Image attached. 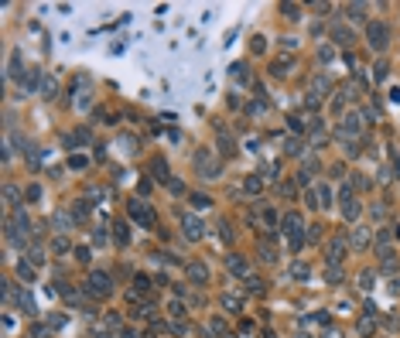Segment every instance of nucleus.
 <instances>
[{
    "label": "nucleus",
    "instance_id": "ea45409f",
    "mask_svg": "<svg viewBox=\"0 0 400 338\" xmlns=\"http://www.w3.org/2000/svg\"><path fill=\"white\" fill-rule=\"evenodd\" d=\"M287 68H291V58H281V62H277V65H274V72H277V75H284Z\"/></svg>",
    "mask_w": 400,
    "mask_h": 338
},
{
    "label": "nucleus",
    "instance_id": "f257e3e1",
    "mask_svg": "<svg viewBox=\"0 0 400 338\" xmlns=\"http://www.w3.org/2000/svg\"><path fill=\"white\" fill-rule=\"evenodd\" d=\"M195 171H198L206 181H216L222 168H219V161H216L212 150H195Z\"/></svg>",
    "mask_w": 400,
    "mask_h": 338
},
{
    "label": "nucleus",
    "instance_id": "f8f14e48",
    "mask_svg": "<svg viewBox=\"0 0 400 338\" xmlns=\"http://www.w3.org/2000/svg\"><path fill=\"white\" fill-rule=\"evenodd\" d=\"M226 267H229V273H233V277H240V280H250V263H246L243 256H229V259H226Z\"/></svg>",
    "mask_w": 400,
    "mask_h": 338
},
{
    "label": "nucleus",
    "instance_id": "c756f323",
    "mask_svg": "<svg viewBox=\"0 0 400 338\" xmlns=\"http://www.w3.org/2000/svg\"><path fill=\"white\" fill-rule=\"evenodd\" d=\"M209 331H212V335H226V325H222L219 318H212V321H209Z\"/></svg>",
    "mask_w": 400,
    "mask_h": 338
},
{
    "label": "nucleus",
    "instance_id": "7ed1b4c3",
    "mask_svg": "<svg viewBox=\"0 0 400 338\" xmlns=\"http://www.w3.org/2000/svg\"><path fill=\"white\" fill-rule=\"evenodd\" d=\"M86 287H89L92 297H110V291H113V277H110V273H103V270H92Z\"/></svg>",
    "mask_w": 400,
    "mask_h": 338
},
{
    "label": "nucleus",
    "instance_id": "393cba45",
    "mask_svg": "<svg viewBox=\"0 0 400 338\" xmlns=\"http://www.w3.org/2000/svg\"><path fill=\"white\" fill-rule=\"evenodd\" d=\"M28 256H31V263L38 267V263H45V249H41V246H31V249H28Z\"/></svg>",
    "mask_w": 400,
    "mask_h": 338
},
{
    "label": "nucleus",
    "instance_id": "f704fd0d",
    "mask_svg": "<svg viewBox=\"0 0 400 338\" xmlns=\"http://www.w3.org/2000/svg\"><path fill=\"white\" fill-rule=\"evenodd\" d=\"M28 338H48V328L45 325H35L31 331H28Z\"/></svg>",
    "mask_w": 400,
    "mask_h": 338
},
{
    "label": "nucleus",
    "instance_id": "e433bc0d",
    "mask_svg": "<svg viewBox=\"0 0 400 338\" xmlns=\"http://www.w3.org/2000/svg\"><path fill=\"white\" fill-rule=\"evenodd\" d=\"M260 256H263V263H277V253L267 249V246H260Z\"/></svg>",
    "mask_w": 400,
    "mask_h": 338
},
{
    "label": "nucleus",
    "instance_id": "37998d69",
    "mask_svg": "<svg viewBox=\"0 0 400 338\" xmlns=\"http://www.w3.org/2000/svg\"><path fill=\"white\" fill-rule=\"evenodd\" d=\"M219 236L226 239V243H229V239H233V232H229V222H219Z\"/></svg>",
    "mask_w": 400,
    "mask_h": 338
},
{
    "label": "nucleus",
    "instance_id": "6ab92c4d",
    "mask_svg": "<svg viewBox=\"0 0 400 338\" xmlns=\"http://www.w3.org/2000/svg\"><path fill=\"white\" fill-rule=\"evenodd\" d=\"M363 11H366V4H349V7H345L349 21H363Z\"/></svg>",
    "mask_w": 400,
    "mask_h": 338
},
{
    "label": "nucleus",
    "instance_id": "8fccbe9b",
    "mask_svg": "<svg viewBox=\"0 0 400 338\" xmlns=\"http://www.w3.org/2000/svg\"><path fill=\"white\" fill-rule=\"evenodd\" d=\"M397 239H400V225H397Z\"/></svg>",
    "mask_w": 400,
    "mask_h": 338
},
{
    "label": "nucleus",
    "instance_id": "20e7f679",
    "mask_svg": "<svg viewBox=\"0 0 400 338\" xmlns=\"http://www.w3.org/2000/svg\"><path fill=\"white\" fill-rule=\"evenodd\" d=\"M127 212H130V219L137 225H144V229H154V212H151L147 202H130L127 205Z\"/></svg>",
    "mask_w": 400,
    "mask_h": 338
},
{
    "label": "nucleus",
    "instance_id": "473e14b6",
    "mask_svg": "<svg viewBox=\"0 0 400 338\" xmlns=\"http://www.w3.org/2000/svg\"><path fill=\"white\" fill-rule=\"evenodd\" d=\"M260 188H263V181H260V178H246V192H250V195H257Z\"/></svg>",
    "mask_w": 400,
    "mask_h": 338
},
{
    "label": "nucleus",
    "instance_id": "dca6fc26",
    "mask_svg": "<svg viewBox=\"0 0 400 338\" xmlns=\"http://www.w3.org/2000/svg\"><path fill=\"white\" fill-rule=\"evenodd\" d=\"M284 154H287V158H301V154H305V144H301V140H287Z\"/></svg>",
    "mask_w": 400,
    "mask_h": 338
},
{
    "label": "nucleus",
    "instance_id": "b1692460",
    "mask_svg": "<svg viewBox=\"0 0 400 338\" xmlns=\"http://www.w3.org/2000/svg\"><path fill=\"white\" fill-rule=\"evenodd\" d=\"M311 89H315V96H318V92H329V79H325V75H315Z\"/></svg>",
    "mask_w": 400,
    "mask_h": 338
},
{
    "label": "nucleus",
    "instance_id": "6e6552de",
    "mask_svg": "<svg viewBox=\"0 0 400 338\" xmlns=\"http://www.w3.org/2000/svg\"><path fill=\"white\" fill-rule=\"evenodd\" d=\"M185 273H188V280L198 283V287H206V283H209V267L202 263V259H192V263L185 267Z\"/></svg>",
    "mask_w": 400,
    "mask_h": 338
},
{
    "label": "nucleus",
    "instance_id": "7c9ffc66",
    "mask_svg": "<svg viewBox=\"0 0 400 338\" xmlns=\"http://www.w3.org/2000/svg\"><path fill=\"white\" fill-rule=\"evenodd\" d=\"M246 291H250V294H263V280L250 277V280H246Z\"/></svg>",
    "mask_w": 400,
    "mask_h": 338
},
{
    "label": "nucleus",
    "instance_id": "cd10ccee",
    "mask_svg": "<svg viewBox=\"0 0 400 338\" xmlns=\"http://www.w3.org/2000/svg\"><path fill=\"white\" fill-rule=\"evenodd\" d=\"M291 277H294V280H305V277H308V267H305V263H294V267H291Z\"/></svg>",
    "mask_w": 400,
    "mask_h": 338
},
{
    "label": "nucleus",
    "instance_id": "c9c22d12",
    "mask_svg": "<svg viewBox=\"0 0 400 338\" xmlns=\"http://www.w3.org/2000/svg\"><path fill=\"white\" fill-rule=\"evenodd\" d=\"M4 198H7V205H14V202H17V188L7 185V188H4Z\"/></svg>",
    "mask_w": 400,
    "mask_h": 338
},
{
    "label": "nucleus",
    "instance_id": "5701e85b",
    "mask_svg": "<svg viewBox=\"0 0 400 338\" xmlns=\"http://www.w3.org/2000/svg\"><path fill=\"white\" fill-rule=\"evenodd\" d=\"M377 249H390V229H380L377 232Z\"/></svg>",
    "mask_w": 400,
    "mask_h": 338
},
{
    "label": "nucleus",
    "instance_id": "79ce46f5",
    "mask_svg": "<svg viewBox=\"0 0 400 338\" xmlns=\"http://www.w3.org/2000/svg\"><path fill=\"white\" fill-rule=\"evenodd\" d=\"M325 277H329V280H332V283H339V280H342V270H339V267H332V270H329V273H325Z\"/></svg>",
    "mask_w": 400,
    "mask_h": 338
},
{
    "label": "nucleus",
    "instance_id": "ddd939ff",
    "mask_svg": "<svg viewBox=\"0 0 400 338\" xmlns=\"http://www.w3.org/2000/svg\"><path fill=\"white\" fill-rule=\"evenodd\" d=\"M373 331H377V315H373V307H369V311L359 318V335H373Z\"/></svg>",
    "mask_w": 400,
    "mask_h": 338
},
{
    "label": "nucleus",
    "instance_id": "9d476101",
    "mask_svg": "<svg viewBox=\"0 0 400 338\" xmlns=\"http://www.w3.org/2000/svg\"><path fill=\"white\" fill-rule=\"evenodd\" d=\"M182 229L188 239H202L206 236V225H202V219L198 215H182Z\"/></svg>",
    "mask_w": 400,
    "mask_h": 338
},
{
    "label": "nucleus",
    "instance_id": "4c0bfd02",
    "mask_svg": "<svg viewBox=\"0 0 400 338\" xmlns=\"http://www.w3.org/2000/svg\"><path fill=\"white\" fill-rule=\"evenodd\" d=\"M373 79H377V82H383V79H387V65H383V62H380V65L373 68Z\"/></svg>",
    "mask_w": 400,
    "mask_h": 338
},
{
    "label": "nucleus",
    "instance_id": "a211bd4d",
    "mask_svg": "<svg viewBox=\"0 0 400 338\" xmlns=\"http://www.w3.org/2000/svg\"><path fill=\"white\" fill-rule=\"evenodd\" d=\"M356 280H359V291H369V287H373V280H377V273H373V270H363Z\"/></svg>",
    "mask_w": 400,
    "mask_h": 338
},
{
    "label": "nucleus",
    "instance_id": "c03bdc74",
    "mask_svg": "<svg viewBox=\"0 0 400 338\" xmlns=\"http://www.w3.org/2000/svg\"><path fill=\"white\" fill-rule=\"evenodd\" d=\"M65 249H69V243H65V236H58L55 239V253H65Z\"/></svg>",
    "mask_w": 400,
    "mask_h": 338
},
{
    "label": "nucleus",
    "instance_id": "bb28decb",
    "mask_svg": "<svg viewBox=\"0 0 400 338\" xmlns=\"http://www.w3.org/2000/svg\"><path fill=\"white\" fill-rule=\"evenodd\" d=\"M287 126H291V130H294V134H301V130H305V120H301V116H294V113H291V116H287Z\"/></svg>",
    "mask_w": 400,
    "mask_h": 338
},
{
    "label": "nucleus",
    "instance_id": "4468645a",
    "mask_svg": "<svg viewBox=\"0 0 400 338\" xmlns=\"http://www.w3.org/2000/svg\"><path fill=\"white\" fill-rule=\"evenodd\" d=\"M222 307H226L229 315H240L243 311V297H236V294H222Z\"/></svg>",
    "mask_w": 400,
    "mask_h": 338
},
{
    "label": "nucleus",
    "instance_id": "49530a36",
    "mask_svg": "<svg viewBox=\"0 0 400 338\" xmlns=\"http://www.w3.org/2000/svg\"><path fill=\"white\" fill-rule=\"evenodd\" d=\"M321 338H342V331H339V328H329V331H325Z\"/></svg>",
    "mask_w": 400,
    "mask_h": 338
},
{
    "label": "nucleus",
    "instance_id": "2eb2a0df",
    "mask_svg": "<svg viewBox=\"0 0 400 338\" xmlns=\"http://www.w3.org/2000/svg\"><path fill=\"white\" fill-rule=\"evenodd\" d=\"M349 243H353V249H363L366 243H369V229H363V225H359V229H353Z\"/></svg>",
    "mask_w": 400,
    "mask_h": 338
},
{
    "label": "nucleus",
    "instance_id": "1a4fd4ad",
    "mask_svg": "<svg viewBox=\"0 0 400 338\" xmlns=\"http://www.w3.org/2000/svg\"><path fill=\"white\" fill-rule=\"evenodd\" d=\"M359 130H363V116H359V113H349L342 120V126H339V137L349 140V137H359Z\"/></svg>",
    "mask_w": 400,
    "mask_h": 338
},
{
    "label": "nucleus",
    "instance_id": "58836bf2",
    "mask_svg": "<svg viewBox=\"0 0 400 338\" xmlns=\"http://www.w3.org/2000/svg\"><path fill=\"white\" fill-rule=\"evenodd\" d=\"M192 202H195V209H209V205H212L206 195H192Z\"/></svg>",
    "mask_w": 400,
    "mask_h": 338
},
{
    "label": "nucleus",
    "instance_id": "4be33fe9",
    "mask_svg": "<svg viewBox=\"0 0 400 338\" xmlns=\"http://www.w3.org/2000/svg\"><path fill=\"white\" fill-rule=\"evenodd\" d=\"M41 92H45V99H55L58 82H55V79H45V82H41Z\"/></svg>",
    "mask_w": 400,
    "mask_h": 338
},
{
    "label": "nucleus",
    "instance_id": "f3484780",
    "mask_svg": "<svg viewBox=\"0 0 400 338\" xmlns=\"http://www.w3.org/2000/svg\"><path fill=\"white\" fill-rule=\"evenodd\" d=\"M17 304H21L24 311H28V315H38V311H35V301H31V294H28V291H21V294H17Z\"/></svg>",
    "mask_w": 400,
    "mask_h": 338
},
{
    "label": "nucleus",
    "instance_id": "0eeeda50",
    "mask_svg": "<svg viewBox=\"0 0 400 338\" xmlns=\"http://www.w3.org/2000/svg\"><path fill=\"white\" fill-rule=\"evenodd\" d=\"M345 249H349V239H342V236L329 239V246H325V259H329L332 267H339V263L345 259Z\"/></svg>",
    "mask_w": 400,
    "mask_h": 338
},
{
    "label": "nucleus",
    "instance_id": "de8ad7c7",
    "mask_svg": "<svg viewBox=\"0 0 400 338\" xmlns=\"http://www.w3.org/2000/svg\"><path fill=\"white\" fill-rule=\"evenodd\" d=\"M120 338H140V335H134V331H123V335H120Z\"/></svg>",
    "mask_w": 400,
    "mask_h": 338
},
{
    "label": "nucleus",
    "instance_id": "a19ab883",
    "mask_svg": "<svg viewBox=\"0 0 400 338\" xmlns=\"http://www.w3.org/2000/svg\"><path fill=\"white\" fill-rule=\"evenodd\" d=\"M76 259H79V263H89V249H86V246H76Z\"/></svg>",
    "mask_w": 400,
    "mask_h": 338
},
{
    "label": "nucleus",
    "instance_id": "39448f33",
    "mask_svg": "<svg viewBox=\"0 0 400 338\" xmlns=\"http://www.w3.org/2000/svg\"><path fill=\"white\" fill-rule=\"evenodd\" d=\"M305 198H308L311 209H329V205H332V188L321 181V185H315V188H308V192H305Z\"/></svg>",
    "mask_w": 400,
    "mask_h": 338
},
{
    "label": "nucleus",
    "instance_id": "aec40b11",
    "mask_svg": "<svg viewBox=\"0 0 400 338\" xmlns=\"http://www.w3.org/2000/svg\"><path fill=\"white\" fill-rule=\"evenodd\" d=\"M335 41H339V45H353L356 34H353V31H345V28H335Z\"/></svg>",
    "mask_w": 400,
    "mask_h": 338
},
{
    "label": "nucleus",
    "instance_id": "412c9836",
    "mask_svg": "<svg viewBox=\"0 0 400 338\" xmlns=\"http://www.w3.org/2000/svg\"><path fill=\"white\" fill-rule=\"evenodd\" d=\"M72 219H76V215H65V212H58V215H55V225L62 229V232H69V229H72Z\"/></svg>",
    "mask_w": 400,
    "mask_h": 338
},
{
    "label": "nucleus",
    "instance_id": "2f4dec72",
    "mask_svg": "<svg viewBox=\"0 0 400 338\" xmlns=\"http://www.w3.org/2000/svg\"><path fill=\"white\" fill-rule=\"evenodd\" d=\"M113 229H116V243H127V239H130V232H127V225H123V222H116Z\"/></svg>",
    "mask_w": 400,
    "mask_h": 338
},
{
    "label": "nucleus",
    "instance_id": "423d86ee",
    "mask_svg": "<svg viewBox=\"0 0 400 338\" xmlns=\"http://www.w3.org/2000/svg\"><path fill=\"white\" fill-rule=\"evenodd\" d=\"M366 38H369V48H377V51H383V48L390 45V28L387 24H369V28H366Z\"/></svg>",
    "mask_w": 400,
    "mask_h": 338
},
{
    "label": "nucleus",
    "instance_id": "9b49d317",
    "mask_svg": "<svg viewBox=\"0 0 400 338\" xmlns=\"http://www.w3.org/2000/svg\"><path fill=\"white\" fill-rule=\"evenodd\" d=\"M339 198H342V215H345V219H356V215H359V202H356L353 188H342Z\"/></svg>",
    "mask_w": 400,
    "mask_h": 338
},
{
    "label": "nucleus",
    "instance_id": "f03ea898",
    "mask_svg": "<svg viewBox=\"0 0 400 338\" xmlns=\"http://www.w3.org/2000/svg\"><path fill=\"white\" fill-rule=\"evenodd\" d=\"M284 236H287V243H291V249H297L301 243H305V222H301V215L297 212L284 215Z\"/></svg>",
    "mask_w": 400,
    "mask_h": 338
},
{
    "label": "nucleus",
    "instance_id": "a18cd8bd",
    "mask_svg": "<svg viewBox=\"0 0 400 338\" xmlns=\"http://www.w3.org/2000/svg\"><path fill=\"white\" fill-rule=\"evenodd\" d=\"M281 11H284L287 17H297V14H301V11H297V7H294V4H284V7H281Z\"/></svg>",
    "mask_w": 400,
    "mask_h": 338
},
{
    "label": "nucleus",
    "instance_id": "c85d7f7f",
    "mask_svg": "<svg viewBox=\"0 0 400 338\" xmlns=\"http://www.w3.org/2000/svg\"><path fill=\"white\" fill-rule=\"evenodd\" d=\"M17 277H21V280H31V277H35V267H28V263H17Z\"/></svg>",
    "mask_w": 400,
    "mask_h": 338
},
{
    "label": "nucleus",
    "instance_id": "a878e982",
    "mask_svg": "<svg viewBox=\"0 0 400 338\" xmlns=\"http://www.w3.org/2000/svg\"><path fill=\"white\" fill-rule=\"evenodd\" d=\"M72 215H76V219H86V215H89V202H76L72 205Z\"/></svg>",
    "mask_w": 400,
    "mask_h": 338
},
{
    "label": "nucleus",
    "instance_id": "72a5a7b5",
    "mask_svg": "<svg viewBox=\"0 0 400 338\" xmlns=\"http://www.w3.org/2000/svg\"><path fill=\"white\" fill-rule=\"evenodd\" d=\"M144 291H151V287H147V277H134V294H144Z\"/></svg>",
    "mask_w": 400,
    "mask_h": 338
},
{
    "label": "nucleus",
    "instance_id": "09e8293b",
    "mask_svg": "<svg viewBox=\"0 0 400 338\" xmlns=\"http://www.w3.org/2000/svg\"><path fill=\"white\" fill-rule=\"evenodd\" d=\"M297 338H308V335H305V331H301V335H297Z\"/></svg>",
    "mask_w": 400,
    "mask_h": 338
}]
</instances>
